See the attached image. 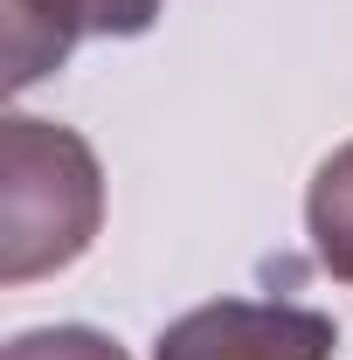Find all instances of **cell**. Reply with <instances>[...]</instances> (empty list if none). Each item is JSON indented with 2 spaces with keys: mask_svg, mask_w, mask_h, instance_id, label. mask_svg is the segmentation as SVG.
I'll list each match as a JSON object with an SVG mask.
<instances>
[{
  "mask_svg": "<svg viewBox=\"0 0 353 360\" xmlns=\"http://www.w3.org/2000/svg\"><path fill=\"white\" fill-rule=\"evenodd\" d=\"M104 229V167L56 118H0V284H35L84 257Z\"/></svg>",
  "mask_w": 353,
  "mask_h": 360,
  "instance_id": "cell-1",
  "label": "cell"
},
{
  "mask_svg": "<svg viewBox=\"0 0 353 360\" xmlns=\"http://www.w3.org/2000/svg\"><path fill=\"white\" fill-rule=\"evenodd\" d=\"M340 326L291 298H215L160 326L153 360H333Z\"/></svg>",
  "mask_w": 353,
  "mask_h": 360,
  "instance_id": "cell-2",
  "label": "cell"
},
{
  "mask_svg": "<svg viewBox=\"0 0 353 360\" xmlns=\"http://www.w3.org/2000/svg\"><path fill=\"white\" fill-rule=\"evenodd\" d=\"M167 14V0H0V77L35 90L84 42H132Z\"/></svg>",
  "mask_w": 353,
  "mask_h": 360,
  "instance_id": "cell-3",
  "label": "cell"
},
{
  "mask_svg": "<svg viewBox=\"0 0 353 360\" xmlns=\"http://www.w3.org/2000/svg\"><path fill=\"white\" fill-rule=\"evenodd\" d=\"M305 236L333 284H353V139L319 160L305 187Z\"/></svg>",
  "mask_w": 353,
  "mask_h": 360,
  "instance_id": "cell-4",
  "label": "cell"
},
{
  "mask_svg": "<svg viewBox=\"0 0 353 360\" xmlns=\"http://www.w3.org/2000/svg\"><path fill=\"white\" fill-rule=\"evenodd\" d=\"M0 360H132V354L97 326H28L0 347Z\"/></svg>",
  "mask_w": 353,
  "mask_h": 360,
  "instance_id": "cell-5",
  "label": "cell"
}]
</instances>
